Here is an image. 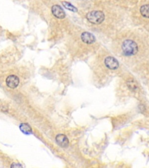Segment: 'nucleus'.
<instances>
[{
    "label": "nucleus",
    "mask_w": 149,
    "mask_h": 168,
    "mask_svg": "<svg viewBox=\"0 0 149 168\" xmlns=\"http://www.w3.org/2000/svg\"><path fill=\"white\" fill-rule=\"evenodd\" d=\"M122 49L125 55L127 56H131L136 54L138 51V46L136 42L132 40H125L123 45Z\"/></svg>",
    "instance_id": "1"
},
{
    "label": "nucleus",
    "mask_w": 149,
    "mask_h": 168,
    "mask_svg": "<svg viewBox=\"0 0 149 168\" xmlns=\"http://www.w3.org/2000/svg\"><path fill=\"white\" fill-rule=\"evenodd\" d=\"M21 131L25 134L29 135L32 133V129L29 124L27 123H22L19 125Z\"/></svg>",
    "instance_id": "8"
},
{
    "label": "nucleus",
    "mask_w": 149,
    "mask_h": 168,
    "mask_svg": "<svg viewBox=\"0 0 149 168\" xmlns=\"http://www.w3.org/2000/svg\"><path fill=\"white\" fill-rule=\"evenodd\" d=\"M62 4L63 6L66 9H68V10L72 11V12H77V9L75 7H74L73 5H72L71 3H70L68 2H66V1H62Z\"/></svg>",
    "instance_id": "11"
},
{
    "label": "nucleus",
    "mask_w": 149,
    "mask_h": 168,
    "mask_svg": "<svg viewBox=\"0 0 149 168\" xmlns=\"http://www.w3.org/2000/svg\"><path fill=\"white\" fill-rule=\"evenodd\" d=\"M127 86L132 91L134 92L138 90V83L133 79H130L127 81Z\"/></svg>",
    "instance_id": "9"
},
{
    "label": "nucleus",
    "mask_w": 149,
    "mask_h": 168,
    "mask_svg": "<svg viewBox=\"0 0 149 168\" xmlns=\"http://www.w3.org/2000/svg\"><path fill=\"white\" fill-rule=\"evenodd\" d=\"M81 39H82L83 43L89 45L93 43L96 41L95 36L92 33L87 32H85L82 33V34L81 35Z\"/></svg>",
    "instance_id": "6"
},
{
    "label": "nucleus",
    "mask_w": 149,
    "mask_h": 168,
    "mask_svg": "<svg viewBox=\"0 0 149 168\" xmlns=\"http://www.w3.org/2000/svg\"><path fill=\"white\" fill-rule=\"evenodd\" d=\"M57 143L62 148H66L69 145V140L64 134H58L56 138Z\"/></svg>",
    "instance_id": "7"
},
{
    "label": "nucleus",
    "mask_w": 149,
    "mask_h": 168,
    "mask_svg": "<svg viewBox=\"0 0 149 168\" xmlns=\"http://www.w3.org/2000/svg\"><path fill=\"white\" fill-rule=\"evenodd\" d=\"M52 13L54 17L58 19H64L66 15L63 9L58 5H54L51 8Z\"/></svg>",
    "instance_id": "5"
},
{
    "label": "nucleus",
    "mask_w": 149,
    "mask_h": 168,
    "mask_svg": "<svg viewBox=\"0 0 149 168\" xmlns=\"http://www.w3.org/2000/svg\"><path fill=\"white\" fill-rule=\"evenodd\" d=\"M140 12L143 17L149 18V4H145L142 6Z\"/></svg>",
    "instance_id": "10"
},
{
    "label": "nucleus",
    "mask_w": 149,
    "mask_h": 168,
    "mask_svg": "<svg viewBox=\"0 0 149 168\" xmlns=\"http://www.w3.org/2000/svg\"><path fill=\"white\" fill-rule=\"evenodd\" d=\"M86 19L91 23L98 25L101 23L104 19V13L100 11H93L86 14Z\"/></svg>",
    "instance_id": "2"
},
{
    "label": "nucleus",
    "mask_w": 149,
    "mask_h": 168,
    "mask_svg": "<svg viewBox=\"0 0 149 168\" xmlns=\"http://www.w3.org/2000/svg\"><path fill=\"white\" fill-rule=\"evenodd\" d=\"M104 63L105 66L108 68L112 70L117 69L119 67V63L117 60L115 59L114 57H111V56L105 58L104 60Z\"/></svg>",
    "instance_id": "4"
},
{
    "label": "nucleus",
    "mask_w": 149,
    "mask_h": 168,
    "mask_svg": "<svg viewBox=\"0 0 149 168\" xmlns=\"http://www.w3.org/2000/svg\"><path fill=\"white\" fill-rule=\"evenodd\" d=\"M19 83V79L16 75H9L6 79L7 85L11 89L16 88L18 86Z\"/></svg>",
    "instance_id": "3"
},
{
    "label": "nucleus",
    "mask_w": 149,
    "mask_h": 168,
    "mask_svg": "<svg viewBox=\"0 0 149 168\" xmlns=\"http://www.w3.org/2000/svg\"><path fill=\"white\" fill-rule=\"evenodd\" d=\"M11 167H22V166L19 164V163H13L11 166Z\"/></svg>",
    "instance_id": "12"
}]
</instances>
